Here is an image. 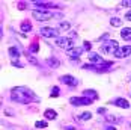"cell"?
<instances>
[{
    "label": "cell",
    "instance_id": "ffe728a7",
    "mask_svg": "<svg viewBox=\"0 0 131 130\" xmlns=\"http://www.w3.org/2000/svg\"><path fill=\"white\" fill-rule=\"evenodd\" d=\"M69 27H71V24H69L68 21H60L57 29H59V30H69Z\"/></svg>",
    "mask_w": 131,
    "mask_h": 130
},
{
    "label": "cell",
    "instance_id": "cb8c5ba5",
    "mask_svg": "<svg viewBox=\"0 0 131 130\" xmlns=\"http://www.w3.org/2000/svg\"><path fill=\"white\" fill-rule=\"evenodd\" d=\"M105 118H107V121H112V123H116V121H119V118L113 117V115H105Z\"/></svg>",
    "mask_w": 131,
    "mask_h": 130
},
{
    "label": "cell",
    "instance_id": "ba28073f",
    "mask_svg": "<svg viewBox=\"0 0 131 130\" xmlns=\"http://www.w3.org/2000/svg\"><path fill=\"white\" fill-rule=\"evenodd\" d=\"M60 82L62 83H65V85H69V86H75L79 82H77V79H74L72 76H69V74H65V76H62L60 77Z\"/></svg>",
    "mask_w": 131,
    "mask_h": 130
},
{
    "label": "cell",
    "instance_id": "5b68a950",
    "mask_svg": "<svg viewBox=\"0 0 131 130\" xmlns=\"http://www.w3.org/2000/svg\"><path fill=\"white\" fill-rule=\"evenodd\" d=\"M59 29H54V27H42L39 29V33L44 38H59Z\"/></svg>",
    "mask_w": 131,
    "mask_h": 130
},
{
    "label": "cell",
    "instance_id": "7402d4cb",
    "mask_svg": "<svg viewBox=\"0 0 131 130\" xmlns=\"http://www.w3.org/2000/svg\"><path fill=\"white\" fill-rule=\"evenodd\" d=\"M35 127L36 129H45L47 127V121H36L35 123Z\"/></svg>",
    "mask_w": 131,
    "mask_h": 130
},
{
    "label": "cell",
    "instance_id": "484cf974",
    "mask_svg": "<svg viewBox=\"0 0 131 130\" xmlns=\"http://www.w3.org/2000/svg\"><path fill=\"white\" fill-rule=\"evenodd\" d=\"M83 49H84V50H91V49H92V44H91V42H88V41H84Z\"/></svg>",
    "mask_w": 131,
    "mask_h": 130
},
{
    "label": "cell",
    "instance_id": "1f68e13d",
    "mask_svg": "<svg viewBox=\"0 0 131 130\" xmlns=\"http://www.w3.org/2000/svg\"><path fill=\"white\" fill-rule=\"evenodd\" d=\"M107 130H116V129H115L113 126H108V127H107Z\"/></svg>",
    "mask_w": 131,
    "mask_h": 130
},
{
    "label": "cell",
    "instance_id": "277c9868",
    "mask_svg": "<svg viewBox=\"0 0 131 130\" xmlns=\"http://www.w3.org/2000/svg\"><path fill=\"white\" fill-rule=\"evenodd\" d=\"M56 45L60 47V49H65L66 52H68V50L74 49V41L71 38H66V36H59V38L56 39Z\"/></svg>",
    "mask_w": 131,
    "mask_h": 130
},
{
    "label": "cell",
    "instance_id": "2e32d148",
    "mask_svg": "<svg viewBox=\"0 0 131 130\" xmlns=\"http://www.w3.org/2000/svg\"><path fill=\"white\" fill-rule=\"evenodd\" d=\"M33 5H35L36 8H41V11H42V9H48V8H53L51 3H44V2H33Z\"/></svg>",
    "mask_w": 131,
    "mask_h": 130
},
{
    "label": "cell",
    "instance_id": "7a4b0ae2",
    "mask_svg": "<svg viewBox=\"0 0 131 130\" xmlns=\"http://www.w3.org/2000/svg\"><path fill=\"white\" fill-rule=\"evenodd\" d=\"M32 17L36 18L38 21H47V20H51L53 17H60V14H53L48 12V11H33L32 12Z\"/></svg>",
    "mask_w": 131,
    "mask_h": 130
},
{
    "label": "cell",
    "instance_id": "f546056e",
    "mask_svg": "<svg viewBox=\"0 0 131 130\" xmlns=\"http://www.w3.org/2000/svg\"><path fill=\"white\" fill-rule=\"evenodd\" d=\"M98 114H105V109L104 107H98Z\"/></svg>",
    "mask_w": 131,
    "mask_h": 130
},
{
    "label": "cell",
    "instance_id": "83f0119b",
    "mask_svg": "<svg viewBox=\"0 0 131 130\" xmlns=\"http://www.w3.org/2000/svg\"><path fill=\"white\" fill-rule=\"evenodd\" d=\"M125 20H128V21H131V9L128 11V12L125 14Z\"/></svg>",
    "mask_w": 131,
    "mask_h": 130
},
{
    "label": "cell",
    "instance_id": "f1b7e54d",
    "mask_svg": "<svg viewBox=\"0 0 131 130\" xmlns=\"http://www.w3.org/2000/svg\"><path fill=\"white\" fill-rule=\"evenodd\" d=\"M122 6H131V2H128V0L122 2Z\"/></svg>",
    "mask_w": 131,
    "mask_h": 130
},
{
    "label": "cell",
    "instance_id": "8fae6325",
    "mask_svg": "<svg viewBox=\"0 0 131 130\" xmlns=\"http://www.w3.org/2000/svg\"><path fill=\"white\" fill-rule=\"evenodd\" d=\"M8 53H9V56L12 58V61H18V58H20V50H18L17 47H9V49H8Z\"/></svg>",
    "mask_w": 131,
    "mask_h": 130
},
{
    "label": "cell",
    "instance_id": "d4e9b609",
    "mask_svg": "<svg viewBox=\"0 0 131 130\" xmlns=\"http://www.w3.org/2000/svg\"><path fill=\"white\" fill-rule=\"evenodd\" d=\"M59 95V88L57 86H53V89H51V97H57Z\"/></svg>",
    "mask_w": 131,
    "mask_h": 130
},
{
    "label": "cell",
    "instance_id": "4dcf8cb0",
    "mask_svg": "<svg viewBox=\"0 0 131 130\" xmlns=\"http://www.w3.org/2000/svg\"><path fill=\"white\" fill-rule=\"evenodd\" d=\"M65 130H75V127H72V126H66V127H63Z\"/></svg>",
    "mask_w": 131,
    "mask_h": 130
},
{
    "label": "cell",
    "instance_id": "4fadbf2b",
    "mask_svg": "<svg viewBox=\"0 0 131 130\" xmlns=\"http://www.w3.org/2000/svg\"><path fill=\"white\" fill-rule=\"evenodd\" d=\"M89 61L91 62H96V64H104L103 62V58L100 56V54H96V53H89Z\"/></svg>",
    "mask_w": 131,
    "mask_h": 130
},
{
    "label": "cell",
    "instance_id": "7c38bea8",
    "mask_svg": "<svg viewBox=\"0 0 131 130\" xmlns=\"http://www.w3.org/2000/svg\"><path fill=\"white\" fill-rule=\"evenodd\" d=\"M83 97H86L89 100H96L98 98V94L93 91V89H86V91L83 92Z\"/></svg>",
    "mask_w": 131,
    "mask_h": 130
},
{
    "label": "cell",
    "instance_id": "9c48e42d",
    "mask_svg": "<svg viewBox=\"0 0 131 130\" xmlns=\"http://www.w3.org/2000/svg\"><path fill=\"white\" fill-rule=\"evenodd\" d=\"M83 47H74V49H71V50H68V56L69 58H79L80 54L83 53Z\"/></svg>",
    "mask_w": 131,
    "mask_h": 130
},
{
    "label": "cell",
    "instance_id": "e0dca14e",
    "mask_svg": "<svg viewBox=\"0 0 131 130\" xmlns=\"http://www.w3.org/2000/svg\"><path fill=\"white\" fill-rule=\"evenodd\" d=\"M47 64L50 65V67H53V68H57V67L60 65V62H59V59H56V58H48V59H47Z\"/></svg>",
    "mask_w": 131,
    "mask_h": 130
},
{
    "label": "cell",
    "instance_id": "52a82bcc",
    "mask_svg": "<svg viewBox=\"0 0 131 130\" xmlns=\"http://www.w3.org/2000/svg\"><path fill=\"white\" fill-rule=\"evenodd\" d=\"M131 54V45H124V47H119L118 52L115 53L116 58H127Z\"/></svg>",
    "mask_w": 131,
    "mask_h": 130
},
{
    "label": "cell",
    "instance_id": "9a60e30c",
    "mask_svg": "<svg viewBox=\"0 0 131 130\" xmlns=\"http://www.w3.org/2000/svg\"><path fill=\"white\" fill-rule=\"evenodd\" d=\"M121 36L124 39H131V29L130 27H124L121 30Z\"/></svg>",
    "mask_w": 131,
    "mask_h": 130
},
{
    "label": "cell",
    "instance_id": "ac0fdd59",
    "mask_svg": "<svg viewBox=\"0 0 131 130\" xmlns=\"http://www.w3.org/2000/svg\"><path fill=\"white\" fill-rule=\"evenodd\" d=\"M110 24L115 26V27H119L122 24V18H119V17H112V18H110Z\"/></svg>",
    "mask_w": 131,
    "mask_h": 130
},
{
    "label": "cell",
    "instance_id": "3957f363",
    "mask_svg": "<svg viewBox=\"0 0 131 130\" xmlns=\"http://www.w3.org/2000/svg\"><path fill=\"white\" fill-rule=\"evenodd\" d=\"M118 49H119L118 41H115V39H110V41H107V42H104L101 45V50L105 54H115V53L118 52Z\"/></svg>",
    "mask_w": 131,
    "mask_h": 130
},
{
    "label": "cell",
    "instance_id": "6da1fadb",
    "mask_svg": "<svg viewBox=\"0 0 131 130\" xmlns=\"http://www.w3.org/2000/svg\"><path fill=\"white\" fill-rule=\"evenodd\" d=\"M11 98L17 103H21V104H26L30 103L33 100H38V97L35 95V92L32 89H29L27 86H15L11 92Z\"/></svg>",
    "mask_w": 131,
    "mask_h": 130
},
{
    "label": "cell",
    "instance_id": "5bb4252c",
    "mask_svg": "<svg viewBox=\"0 0 131 130\" xmlns=\"http://www.w3.org/2000/svg\"><path fill=\"white\" fill-rule=\"evenodd\" d=\"M44 117L47 118V119H56L57 114H56V110H53V109H47V110L44 112Z\"/></svg>",
    "mask_w": 131,
    "mask_h": 130
},
{
    "label": "cell",
    "instance_id": "30bf717a",
    "mask_svg": "<svg viewBox=\"0 0 131 130\" xmlns=\"http://www.w3.org/2000/svg\"><path fill=\"white\" fill-rule=\"evenodd\" d=\"M113 104L118 106V107H124V109H128V107H130V103H128L125 98H115V100H113Z\"/></svg>",
    "mask_w": 131,
    "mask_h": 130
},
{
    "label": "cell",
    "instance_id": "d6986e66",
    "mask_svg": "<svg viewBox=\"0 0 131 130\" xmlns=\"http://www.w3.org/2000/svg\"><path fill=\"white\" fill-rule=\"evenodd\" d=\"M21 30H23V32H30V30H32V24H30L29 21H23V23H21Z\"/></svg>",
    "mask_w": 131,
    "mask_h": 130
},
{
    "label": "cell",
    "instance_id": "8992f818",
    "mask_svg": "<svg viewBox=\"0 0 131 130\" xmlns=\"http://www.w3.org/2000/svg\"><path fill=\"white\" fill-rule=\"evenodd\" d=\"M69 101L74 104V106H88V104L92 103V100L86 98V97H83V95H81V97H72Z\"/></svg>",
    "mask_w": 131,
    "mask_h": 130
},
{
    "label": "cell",
    "instance_id": "603a6c76",
    "mask_svg": "<svg viewBox=\"0 0 131 130\" xmlns=\"http://www.w3.org/2000/svg\"><path fill=\"white\" fill-rule=\"evenodd\" d=\"M38 50H39V44H36V42H35V44H32V45H30V52H32V53H36Z\"/></svg>",
    "mask_w": 131,
    "mask_h": 130
},
{
    "label": "cell",
    "instance_id": "44dd1931",
    "mask_svg": "<svg viewBox=\"0 0 131 130\" xmlns=\"http://www.w3.org/2000/svg\"><path fill=\"white\" fill-rule=\"evenodd\" d=\"M91 118H92L91 112H83V114H80V119H81V121H86V119H91Z\"/></svg>",
    "mask_w": 131,
    "mask_h": 130
},
{
    "label": "cell",
    "instance_id": "4316f807",
    "mask_svg": "<svg viewBox=\"0 0 131 130\" xmlns=\"http://www.w3.org/2000/svg\"><path fill=\"white\" fill-rule=\"evenodd\" d=\"M27 58H29V61H30V62H32V64H38V61H36V59H35V58H33V56H30V54H29V56H27Z\"/></svg>",
    "mask_w": 131,
    "mask_h": 130
}]
</instances>
